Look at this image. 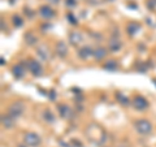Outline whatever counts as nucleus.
<instances>
[{
    "mask_svg": "<svg viewBox=\"0 0 156 147\" xmlns=\"http://www.w3.org/2000/svg\"><path fill=\"white\" fill-rule=\"evenodd\" d=\"M85 134L87 137V139H89L91 143H94L95 146H101L107 141L105 130L98 124L87 125V128L85 129Z\"/></svg>",
    "mask_w": 156,
    "mask_h": 147,
    "instance_id": "1",
    "label": "nucleus"
},
{
    "mask_svg": "<svg viewBox=\"0 0 156 147\" xmlns=\"http://www.w3.org/2000/svg\"><path fill=\"white\" fill-rule=\"evenodd\" d=\"M134 126H135L136 131H138L139 134H142V135H147V134H150L151 131H152V124H151L148 120H146V119L136 120Z\"/></svg>",
    "mask_w": 156,
    "mask_h": 147,
    "instance_id": "2",
    "label": "nucleus"
},
{
    "mask_svg": "<svg viewBox=\"0 0 156 147\" xmlns=\"http://www.w3.org/2000/svg\"><path fill=\"white\" fill-rule=\"evenodd\" d=\"M148 106H150L148 100L142 95H135L133 99H131V107L136 111H140V112L146 111L148 108Z\"/></svg>",
    "mask_w": 156,
    "mask_h": 147,
    "instance_id": "3",
    "label": "nucleus"
},
{
    "mask_svg": "<svg viewBox=\"0 0 156 147\" xmlns=\"http://www.w3.org/2000/svg\"><path fill=\"white\" fill-rule=\"evenodd\" d=\"M41 137L37 133H33V131H27V133L23 134V143L29 147H38L41 145Z\"/></svg>",
    "mask_w": 156,
    "mask_h": 147,
    "instance_id": "4",
    "label": "nucleus"
},
{
    "mask_svg": "<svg viewBox=\"0 0 156 147\" xmlns=\"http://www.w3.org/2000/svg\"><path fill=\"white\" fill-rule=\"evenodd\" d=\"M26 69H27V61L17 63V64L13 65V68H12V74L16 80H21V78L26 74Z\"/></svg>",
    "mask_w": 156,
    "mask_h": 147,
    "instance_id": "5",
    "label": "nucleus"
},
{
    "mask_svg": "<svg viewBox=\"0 0 156 147\" xmlns=\"http://www.w3.org/2000/svg\"><path fill=\"white\" fill-rule=\"evenodd\" d=\"M23 112H25V106H23V103H21V102L12 103V104L8 107V113L12 117H14V119L22 116Z\"/></svg>",
    "mask_w": 156,
    "mask_h": 147,
    "instance_id": "6",
    "label": "nucleus"
},
{
    "mask_svg": "<svg viewBox=\"0 0 156 147\" xmlns=\"http://www.w3.org/2000/svg\"><path fill=\"white\" fill-rule=\"evenodd\" d=\"M27 69L35 77H39V76L43 74V66H42L41 63L35 60V59H29L27 60Z\"/></svg>",
    "mask_w": 156,
    "mask_h": 147,
    "instance_id": "7",
    "label": "nucleus"
},
{
    "mask_svg": "<svg viewBox=\"0 0 156 147\" xmlns=\"http://www.w3.org/2000/svg\"><path fill=\"white\" fill-rule=\"evenodd\" d=\"M37 53H38V56L41 57L43 61H50L51 57H52L50 48H48L46 45H39L37 47Z\"/></svg>",
    "mask_w": 156,
    "mask_h": 147,
    "instance_id": "8",
    "label": "nucleus"
},
{
    "mask_svg": "<svg viewBox=\"0 0 156 147\" xmlns=\"http://www.w3.org/2000/svg\"><path fill=\"white\" fill-rule=\"evenodd\" d=\"M38 12H39V14L43 17V18H46V20H51V18H53L56 16V13H55V11L50 7V5H41L39 7V9H38Z\"/></svg>",
    "mask_w": 156,
    "mask_h": 147,
    "instance_id": "9",
    "label": "nucleus"
},
{
    "mask_svg": "<svg viewBox=\"0 0 156 147\" xmlns=\"http://www.w3.org/2000/svg\"><path fill=\"white\" fill-rule=\"evenodd\" d=\"M57 109H58V115H60V117H61V119H64V120L70 119V117L73 116L72 108L69 106H66V104H58Z\"/></svg>",
    "mask_w": 156,
    "mask_h": 147,
    "instance_id": "10",
    "label": "nucleus"
},
{
    "mask_svg": "<svg viewBox=\"0 0 156 147\" xmlns=\"http://www.w3.org/2000/svg\"><path fill=\"white\" fill-rule=\"evenodd\" d=\"M55 52H56V55L58 57H61V59L66 57V55H68V46H66V43H64L62 41L57 42L56 46H55Z\"/></svg>",
    "mask_w": 156,
    "mask_h": 147,
    "instance_id": "11",
    "label": "nucleus"
},
{
    "mask_svg": "<svg viewBox=\"0 0 156 147\" xmlns=\"http://www.w3.org/2000/svg\"><path fill=\"white\" fill-rule=\"evenodd\" d=\"M0 121H2V126L5 129H12L14 126V117H12L9 113H4L2 115V117H0Z\"/></svg>",
    "mask_w": 156,
    "mask_h": 147,
    "instance_id": "12",
    "label": "nucleus"
},
{
    "mask_svg": "<svg viewBox=\"0 0 156 147\" xmlns=\"http://www.w3.org/2000/svg\"><path fill=\"white\" fill-rule=\"evenodd\" d=\"M78 56H80L82 60H87L89 57L94 56V50L89 46H85V47H81L78 50Z\"/></svg>",
    "mask_w": 156,
    "mask_h": 147,
    "instance_id": "13",
    "label": "nucleus"
},
{
    "mask_svg": "<svg viewBox=\"0 0 156 147\" xmlns=\"http://www.w3.org/2000/svg\"><path fill=\"white\" fill-rule=\"evenodd\" d=\"M82 34L80 31H77V30H73L69 33V43L72 46H78L80 43L82 42Z\"/></svg>",
    "mask_w": 156,
    "mask_h": 147,
    "instance_id": "14",
    "label": "nucleus"
},
{
    "mask_svg": "<svg viewBox=\"0 0 156 147\" xmlns=\"http://www.w3.org/2000/svg\"><path fill=\"white\" fill-rule=\"evenodd\" d=\"M116 100L120 103V106H124V107H129L131 104V100L128 95L122 94V92H116Z\"/></svg>",
    "mask_w": 156,
    "mask_h": 147,
    "instance_id": "15",
    "label": "nucleus"
},
{
    "mask_svg": "<svg viewBox=\"0 0 156 147\" xmlns=\"http://www.w3.org/2000/svg\"><path fill=\"white\" fill-rule=\"evenodd\" d=\"M23 39H25L27 46H37L38 45V37L33 31H27L25 35H23Z\"/></svg>",
    "mask_w": 156,
    "mask_h": 147,
    "instance_id": "16",
    "label": "nucleus"
},
{
    "mask_svg": "<svg viewBox=\"0 0 156 147\" xmlns=\"http://www.w3.org/2000/svg\"><path fill=\"white\" fill-rule=\"evenodd\" d=\"M107 56V50L104 47H96L94 50V59L96 61H101Z\"/></svg>",
    "mask_w": 156,
    "mask_h": 147,
    "instance_id": "17",
    "label": "nucleus"
},
{
    "mask_svg": "<svg viewBox=\"0 0 156 147\" xmlns=\"http://www.w3.org/2000/svg\"><path fill=\"white\" fill-rule=\"evenodd\" d=\"M121 42H120V39H117L116 37H113L109 41V43H108V48H109V51H112V52H116V51H119L120 48H121Z\"/></svg>",
    "mask_w": 156,
    "mask_h": 147,
    "instance_id": "18",
    "label": "nucleus"
},
{
    "mask_svg": "<svg viewBox=\"0 0 156 147\" xmlns=\"http://www.w3.org/2000/svg\"><path fill=\"white\" fill-rule=\"evenodd\" d=\"M139 29H140V23L134 22V21L128 23V26H126V30H128L129 35H135V34L139 31Z\"/></svg>",
    "mask_w": 156,
    "mask_h": 147,
    "instance_id": "19",
    "label": "nucleus"
},
{
    "mask_svg": "<svg viewBox=\"0 0 156 147\" xmlns=\"http://www.w3.org/2000/svg\"><path fill=\"white\" fill-rule=\"evenodd\" d=\"M103 68H104L105 70L113 72V70H117V69H119V63H117L116 60H109V61H107L105 64L103 65Z\"/></svg>",
    "mask_w": 156,
    "mask_h": 147,
    "instance_id": "20",
    "label": "nucleus"
},
{
    "mask_svg": "<svg viewBox=\"0 0 156 147\" xmlns=\"http://www.w3.org/2000/svg\"><path fill=\"white\" fill-rule=\"evenodd\" d=\"M43 119H44V121H47L48 124H51V122L55 121V116H53V113L50 109H46L43 112Z\"/></svg>",
    "mask_w": 156,
    "mask_h": 147,
    "instance_id": "21",
    "label": "nucleus"
},
{
    "mask_svg": "<svg viewBox=\"0 0 156 147\" xmlns=\"http://www.w3.org/2000/svg\"><path fill=\"white\" fill-rule=\"evenodd\" d=\"M12 22H13V26L14 27H22L23 26V20L18 16V14H14V16L12 17Z\"/></svg>",
    "mask_w": 156,
    "mask_h": 147,
    "instance_id": "22",
    "label": "nucleus"
},
{
    "mask_svg": "<svg viewBox=\"0 0 156 147\" xmlns=\"http://www.w3.org/2000/svg\"><path fill=\"white\" fill-rule=\"evenodd\" d=\"M66 20L72 23V25H77V23H78V20L76 18V16H74V14H73L72 12H69V13L66 14Z\"/></svg>",
    "mask_w": 156,
    "mask_h": 147,
    "instance_id": "23",
    "label": "nucleus"
},
{
    "mask_svg": "<svg viewBox=\"0 0 156 147\" xmlns=\"http://www.w3.org/2000/svg\"><path fill=\"white\" fill-rule=\"evenodd\" d=\"M65 5L69 7V8H73L77 5V0H65Z\"/></svg>",
    "mask_w": 156,
    "mask_h": 147,
    "instance_id": "24",
    "label": "nucleus"
},
{
    "mask_svg": "<svg viewBox=\"0 0 156 147\" xmlns=\"http://www.w3.org/2000/svg\"><path fill=\"white\" fill-rule=\"evenodd\" d=\"M147 7H148V9H155L156 0H147Z\"/></svg>",
    "mask_w": 156,
    "mask_h": 147,
    "instance_id": "25",
    "label": "nucleus"
},
{
    "mask_svg": "<svg viewBox=\"0 0 156 147\" xmlns=\"http://www.w3.org/2000/svg\"><path fill=\"white\" fill-rule=\"evenodd\" d=\"M70 143H72V146H74V147H83V145H82L80 141H77V139H70Z\"/></svg>",
    "mask_w": 156,
    "mask_h": 147,
    "instance_id": "26",
    "label": "nucleus"
},
{
    "mask_svg": "<svg viewBox=\"0 0 156 147\" xmlns=\"http://www.w3.org/2000/svg\"><path fill=\"white\" fill-rule=\"evenodd\" d=\"M48 4H52V5H57L58 3H60V0H47Z\"/></svg>",
    "mask_w": 156,
    "mask_h": 147,
    "instance_id": "27",
    "label": "nucleus"
},
{
    "mask_svg": "<svg viewBox=\"0 0 156 147\" xmlns=\"http://www.w3.org/2000/svg\"><path fill=\"white\" fill-rule=\"evenodd\" d=\"M50 99L51 100H55V91H53V90L50 91Z\"/></svg>",
    "mask_w": 156,
    "mask_h": 147,
    "instance_id": "28",
    "label": "nucleus"
},
{
    "mask_svg": "<svg viewBox=\"0 0 156 147\" xmlns=\"http://www.w3.org/2000/svg\"><path fill=\"white\" fill-rule=\"evenodd\" d=\"M119 147H128V146H125V145H120Z\"/></svg>",
    "mask_w": 156,
    "mask_h": 147,
    "instance_id": "29",
    "label": "nucleus"
},
{
    "mask_svg": "<svg viewBox=\"0 0 156 147\" xmlns=\"http://www.w3.org/2000/svg\"><path fill=\"white\" fill-rule=\"evenodd\" d=\"M104 2H115V0H104Z\"/></svg>",
    "mask_w": 156,
    "mask_h": 147,
    "instance_id": "30",
    "label": "nucleus"
},
{
    "mask_svg": "<svg viewBox=\"0 0 156 147\" xmlns=\"http://www.w3.org/2000/svg\"><path fill=\"white\" fill-rule=\"evenodd\" d=\"M18 147H25V146H18Z\"/></svg>",
    "mask_w": 156,
    "mask_h": 147,
    "instance_id": "31",
    "label": "nucleus"
}]
</instances>
